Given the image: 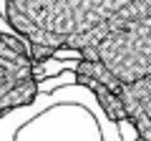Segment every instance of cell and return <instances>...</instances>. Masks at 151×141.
Here are the masks:
<instances>
[{
  "label": "cell",
  "instance_id": "cell-1",
  "mask_svg": "<svg viewBox=\"0 0 151 141\" xmlns=\"http://www.w3.org/2000/svg\"><path fill=\"white\" fill-rule=\"evenodd\" d=\"M40 96V81L28 45L15 33L0 30V121L28 109Z\"/></svg>",
  "mask_w": 151,
  "mask_h": 141
}]
</instances>
